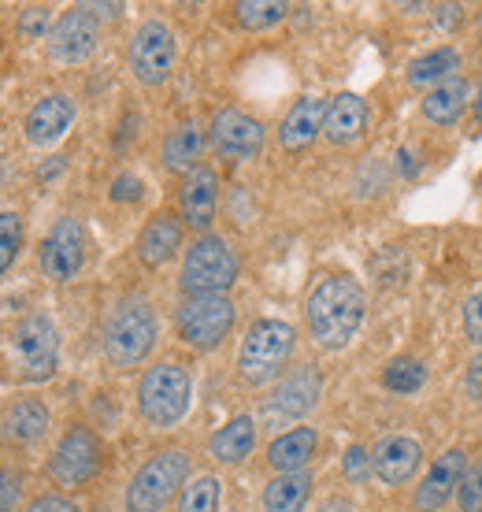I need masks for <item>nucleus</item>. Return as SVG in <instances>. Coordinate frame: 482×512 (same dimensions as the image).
<instances>
[{"label": "nucleus", "mask_w": 482, "mask_h": 512, "mask_svg": "<svg viewBox=\"0 0 482 512\" xmlns=\"http://www.w3.org/2000/svg\"><path fill=\"white\" fill-rule=\"evenodd\" d=\"M0 372L19 386H41L60 372V327L49 312H26L4 331Z\"/></svg>", "instance_id": "2"}, {"label": "nucleus", "mask_w": 482, "mask_h": 512, "mask_svg": "<svg viewBox=\"0 0 482 512\" xmlns=\"http://www.w3.org/2000/svg\"><path fill=\"white\" fill-rule=\"evenodd\" d=\"M464 338L482 349V286L471 290L468 301H464Z\"/></svg>", "instance_id": "36"}, {"label": "nucleus", "mask_w": 482, "mask_h": 512, "mask_svg": "<svg viewBox=\"0 0 482 512\" xmlns=\"http://www.w3.org/2000/svg\"><path fill=\"white\" fill-rule=\"evenodd\" d=\"M104 468V438L89 427V423H71L64 427V435L56 438L49 461H45V475L60 494L89 487Z\"/></svg>", "instance_id": "8"}, {"label": "nucleus", "mask_w": 482, "mask_h": 512, "mask_svg": "<svg viewBox=\"0 0 482 512\" xmlns=\"http://www.w3.org/2000/svg\"><path fill=\"white\" fill-rule=\"evenodd\" d=\"M193 479V457L186 446L156 449L123 490V512H164L175 505L182 487Z\"/></svg>", "instance_id": "5"}, {"label": "nucleus", "mask_w": 482, "mask_h": 512, "mask_svg": "<svg viewBox=\"0 0 482 512\" xmlns=\"http://www.w3.org/2000/svg\"><path fill=\"white\" fill-rule=\"evenodd\" d=\"M468 449H445L442 457H434V464L423 472L416 487V498H412V509L416 512H442L449 501H457V490L468 475Z\"/></svg>", "instance_id": "16"}, {"label": "nucleus", "mask_w": 482, "mask_h": 512, "mask_svg": "<svg viewBox=\"0 0 482 512\" xmlns=\"http://www.w3.org/2000/svg\"><path fill=\"white\" fill-rule=\"evenodd\" d=\"M342 475L349 483H364L371 475V449L364 446H349L342 457Z\"/></svg>", "instance_id": "37"}, {"label": "nucleus", "mask_w": 482, "mask_h": 512, "mask_svg": "<svg viewBox=\"0 0 482 512\" xmlns=\"http://www.w3.org/2000/svg\"><path fill=\"white\" fill-rule=\"evenodd\" d=\"M23 512H82L75 505V498L71 494H60V490H45V494H38V498L26 501Z\"/></svg>", "instance_id": "38"}, {"label": "nucleus", "mask_w": 482, "mask_h": 512, "mask_svg": "<svg viewBox=\"0 0 482 512\" xmlns=\"http://www.w3.org/2000/svg\"><path fill=\"white\" fill-rule=\"evenodd\" d=\"M256 442H260V420L249 416V412H238L223 427L212 431V438H208V457L216 464H223V468H238V464H245L256 453Z\"/></svg>", "instance_id": "21"}, {"label": "nucleus", "mask_w": 482, "mask_h": 512, "mask_svg": "<svg viewBox=\"0 0 482 512\" xmlns=\"http://www.w3.org/2000/svg\"><path fill=\"white\" fill-rule=\"evenodd\" d=\"M364 316H368V294L353 275H327L308 290L305 327L323 353H342L345 346H353Z\"/></svg>", "instance_id": "1"}, {"label": "nucleus", "mask_w": 482, "mask_h": 512, "mask_svg": "<svg viewBox=\"0 0 482 512\" xmlns=\"http://www.w3.org/2000/svg\"><path fill=\"white\" fill-rule=\"evenodd\" d=\"M464 390H468L471 401H482V353L468 364V372H464Z\"/></svg>", "instance_id": "40"}, {"label": "nucleus", "mask_w": 482, "mask_h": 512, "mask_svg": "<svg viewBox=\"0 0 482 512\" xmlns=\"http://www.w3.org/2000/svg\"><path fill=\"white\" fill-rule=\"evenodd\" d=\"M52 427V409L41 401V397H12L4 412H0V438L15 449H30L38 446L41 438L49 435Z\"/></svg>", "instance_id": "20"}, {"label": "nucleus", "mask_w": 482, "mask_h": 512, "mask_svg": "<svg viewBox=\"0 0 482 512\" xmlns=\"http://www.w3.org/2000/svg\"><path fill=\"white\" fill-rule=\"evenodd\" d=\"M460 52L453 49V45H438V49L423 52V56H416L412 64H408V86L412 90H423L431 93L434 86H442V82H449V78H457L460 71Z\"/></svg>", "instance_id": "28"}, {"label": "nucleus", "mask_w": 482, "mask_h": 512, "mask_svg": "<svg viewBox=\"0 0 482 512\" xmlns=\"http://www.w3.org/2000/svg\"><path fill=\"white\" fill-rule=\"evenodd\" d=\"M26 245V219L12 208L0 212V279L15 268V260Z\"/></svg>", "instance_id": "30"}, {"label": "nucleus", "mask_w": 482, "mask_h": 512, "mask_svg": "<svg viewBox=\"0 0 482 512\" xmlns=\"http://www.w3.org/2000/svg\"><path fill=\"white\" fill-rule=\"evenodd\" d=\"M178 64V38L175 30L164 23V19H145V23L130 34L127 45V67L130 75L138 78L141 86H164L167 78L175 75Z\"/></svg>", "instance_id": "11"}, {"label": "nucleus", "mask_w": 482, "mask_h": 512, "mask_svg": "<svg viewBox=\"0 0 482 512\" xmlns=\"http://www.w3.org/2000/svg\"><path fill=\"white\" fill-rule=\"evenodd\" d=\"M204 149H208V130H201L197 123H182L160 145V164L171 175H190L193 167H201Z\"/></svg>", "instance_id": "25"}, {"label": "nucleus", "mask_w": 482, "mask_h": 512, "mask_svg": "<svg viewBox=\"0 0 482 512\" xmlns=\"http://www.w3.org/2000/svg\"><path fill=\"white\" fill-rule=\"evenodd\" d=\"M267 130L264 123L241 108H219L212 123H208V145L219 160H230V164H245V160H256L264 153Z\"/></svg>", "instance_id": "13"}, {"label": "nucleus", "mask_w": 482, "mask_h": 512, "mask_svg": "<svg viewBox=\"0 0 482 512\" xmlns=\"http://www.w3.org/2000/svg\"><path fill=\"white\" fill-rule=\"evenodd\" d=\"M178 219L186 223V231L212 234V223H216L219 212V175L216 167H193L190 175H182V186H178Z\"/></svg>", "instance_id": "15"}, {"label": "nucleus", "mask_w": 482, "mask_h": 512, "mask_svg": "<svg viewBox=\"0 0 482 512\" xmlns=\"http://www.w3.org/2000/svg\"><path fill=\"white\" fill-rule=\"evenodd\" d=\"M101 49V23L78 4L71 12H64L52 23L49 38H45V52L52 64L64 67H82L89 64Z\"/></svg>", "instance_id": "14"}, {"label": "nucleus", "mask_w": 482, "mask_h": 512, "mask_svg": "<svg viewBox=\"0 0 482 512\" xmlns=\"http://www.w3.org/2000/svg\"><path fill=\"white\" fill-rule=\"evenodd\" d=\"M182 245H186V223L178 219V212L160 208V212H153V216L145 219L134 253H138L141 268L156 271V268H164V264H171V260L182 253Z\"/></svg>", "instance_id": "18"}, {"label": "nucleus", "mask_w": 482, "mask_h": 512, "mask_svg": "<svg viewBox=\"0 0 482 512\" xmlns=\"http://www.w3.org/2000/svg\"><path fill=\"white\" fill-rule=\"evenodd\" d=\"M319 397H323V372L316 364H301L271 386V394L264 397L260 405V416L256 420L267 423V427H297L308 412H316Z\"/></svg>", "instance_id": "10"}, {"label": "nucleus", "mask_w": 482, "mask_h": 512, "mask_svg": "<svg viewBox=\"0 0 482 512\" xmlns=\"http://www.w3.org/2000/svg\"><path fill=\"white\" fill-rule=\"evenodd\" d=\"M323 123H327V101L297 97L279 123V145L286 153H305L308 145H316V138H323Z\"/></svg>", "instance_id": "23"}, {"label": "nucleus", "mask_w": 482, "mask_h": 512, "mask_svg": "<svg viewBox=\"0 0 482 512\" xmlns=\"http://www.w3.org/2000/svg\"><path fill=\"white\" fill-rule=\"evenodd\" d=\"M156 342H160V320H156V308L145 294L119 297L108 308L101 327V353L108 360V368L134 372L153 357Z\"/></svg>", "instance_id": "3"}, {"label": "nucleus", "mask_w": 482, "mask_h": 512, "mask_svg": "<svg viewBox=\"0 0 482 512\" xmlns=\"http://www.w3.org/2000/svg\"><path fill=\"white\" fill-rule=\"evenodd\" d=\"M86 227H82V219L78 216H60L56 223L49 227V234L41 238V249H38V268L41 275L56 286H67V282H75L86 268Z\"/></svg>", "instance_id": "12"}, {"label": "nucleus", "mask_w": 482, "mask_h": 512, "mask_svg": "<svg viewBox=\"0 0 482 512\" xmlns=\"http://www.w3.org/2000/svg\"><path fill=\"white\" fill-rule=\"evenodd\" d=\"M238 323V305L230 294H204V297H182L175 308V334L178 342L193 353H212L234 334Z\"/></svg>", "instance_id": "9"}, {"label": "nucleus", "mask_w": 482, "mask_h": 512, "mask_svg": "<svg viewBox=\"0 0 482 512\" xmlns=\"http://www.w3.org/2000/svg\"><path fill=\"white\" fill-rule=\"evenodd\" d=\"M471 104V82L468 78H449L442 86H434L431 93H423V119L434 123V127H453L460 116H464V108Z\"/></svg>", "instance_id": "26"}, {"label": "nucleus", "mask_w": 482, "mask_h": 512, "mask_svg": "<svg viewBox=\"0 0 482 512\" xmlns=\"http://www.w3.org/2000/svg\"><path fill=\"white\" fill-rule=\"evenodd\" d=\"M0 472H4V468H0Z\"/></svg>", "instance_id": "44"}, {"label": "nucleus", "mask_w": 482, "mask_h": 512, "mask_svg": "<svg viewBox=\"0 0 482 512\" xmlns=\"http://www.w3.org/2000/svg\"><path fill=\"white\" fill-rule=\"evenodd\" d=\"M238 275H241L238 249L223 234H201L182 253L178 286H182V297L230 294V286L238 282Z\"/></svg>", "instance_id": "7"}, {"label": "nucleus", "mask_w": 482, "mask_h": 512, "mask_svg": "<svg viewBox=\"0 0 482 512\" xmlns=\"http://www.w3.org/2000/svg\"><path fill=\"white\" fill-rule=\"evenodd\" d=\"M286 15H290V4H282V0H241V4H234V19L245 30H267V26L282 23Z\"/></svg>", "instance_id": "31"}, {"label": "nucleus", "mask_w": 482, "mask_h": 512, "mask_svg": "<svg viewBox=\"0 0 482 512\" xmlns=\"http://www.w3.org/2000/svg\"><path fill=\"white\" fill-rule=\"evenodd\" d=\"M219 505H223V479L216 472H197L178 494L175 512H219Z\"/></svg>", "instance_id": "29"}, {"label": "nucleus", "mask_w": 482, "mask_h": 512, "mask_svg": "<svg viewBox=\"0 0 482 512\" xmlns=\"http://www.w3.org/2000/svg\"><path fill=\"white\" fill-rule=\"evenodd\" d=\"M471 112H475V119L482 123V82H479V90L471 93Z\"/></svg>", "instance_id": "43"}, {"label": "nucleus", "mask_w": 482, "mask_h": 512, "mask_svg": "<svg viewBox=\"0 0 482 512\" xmlns=\"http://www.w3.org/2000/svg\"><path fill=\"white\" fill-rule=\"evenodd\" d=\"M52 8H45V4H30V8H23V15H19V38L23 41H45L52 30Z\"/></svg>", "instance_id": "33"}, {"label": "nucleus", "mask_w": 482, "mask_h": 512, "mask_svg": "<svg viewBox=\"0 0 482 512\" xmlns=\"http://www.w3.org/2000/svg\"><path fill=\"white\" fill-rule=\"evenodd\" d=\"M423 383H427V368L412 357L390 360V364H386V372H382V386H386V390H394V394H416Z\"/></svg>", "instance_id": "32"}, {"label": "nucleus", "mask_w": 482, "mask_h": 512, "mask_svg": "<svg viewBox=\"0 0 482 512\" xmlns=\"http://www.w3.org/2000/svg\"><path fill=\"white\" fill-rule=\"evenodd\" d=\"M293 353H297V327L293 323L271 320V316L249 323V331L238 346V360H234L238 383L249 390L275 386L290 368Z\"/></svg>", "instance_id": "4"}, {"label": "nucleus", "mask_w": 482, "mask_h": 512, "mask_svg": "<svg viewBox=\"0 0 482 512\" xmlns=\"http://www.w3.org/2000/svg\"><path fill=\"white\" fill-rule=\"evenodd\" d=\"M319 453V431L308 427V423H297V427H286L279 435L267 442V468L275 475H290V472H308V464L316 461Z\"/></svg>", "instance_id": "22"}, {"label": "nucleus", "mask_w": 482, "mask_h": 512, "mask_svg": "<svg viewBox=\"0 0 482 512\" xmlns=\"http://www.w3.org/2000/svg\"><path fill=\"white\" fill-rule=\"evenodd\" d=\"M193 375L178 360H156L138 379V416L153 431H171L190 416Z\"/></svg>", "instance_id": "6"}, {"label": "nucleus", "mask_w": 482, "mask_h": 512, "mask_svg": "<svg viewBox=\"0 0 482 512\" xmlns=\"http://www.w3.org/2000/svg\"><path fill=\"white\" fill-rule=\"evenodd\" d=\"M316 512H353V501H349V498H338V494H334V498L323 501V505H319Z\"/></svg>", "instance_id": "42"}, {"label": "nucleus", "mask_w": 482, "mask_h": 512, "mask_svg": "<svg viewBox=\"0 0 482 512\" xmlns=\"http://www.w3.org/2000/svg\"><path fill=\"white\" fill-rule=\"evenodd\" d=\"M423 468V446L412 435H386L371 449V475L382 487H405Z\"/></svg>", "instance_id": "19"}, {"label": "nucleus", "mask_w": 482, "mask_h": 512, "mask_svg": "<svg viewBox=\"0 0 482 512\" xmlns=\"http://www.w3.org/2000/svg\"><path fill=\"white\" fill-rule=\"evenodd\" d=\"M26 475L19 468H4L0 472V512H19L26 509Z\"/></svg>", "instance_id": "34"}, {"label": "nucleus", "mask_w": 482, "mask_h": 512, "mask_svg": "<svg viewBox=\"0 0 482 512\" xmlns=\"http://www.w3.org/2000/svg\"><path fill=\"white\" fill-rule=\"evenodd\" d=\"M457 505L460 512H482V464H471L464 483L457 490Z\"/></svg>", "instance_id": "35"}, {"label": "nucleus", "mask_w": 482, "mask_h": 512, "mask_svg": "<svg viewBox=\"0 0 482 512\" xmlns=\"http://www.w3.org/2000/svg\"><path fill=\"white\" fill-rule=\"evenodd\" d=\"M78 119V104L71 93H45L23 119V138L34 149H52L71 134Z\"/></svg>", "instance_id": "17"}, {"label": "nucleus", "mask_w": 482, "mask_h": 512, "mask_svg": "<svg viewBox=\"0 0 482 512\" xmlns=\"http://www.w3.org/2000/svg\"><path fill=\"white\" fill-rule=\"evenodd\" d=\"M141 193H145V186H141L138 175H130V171H123V175H115L112 182V197L115 205H127V201H141Z\"/></svg>", "instance_id": "39"}, {"label": "nucleus", "mask_w": 482, "mask_h": 512, "mask_svg": "<svg viewBox=\"0 0 482 512\" xmlns=\"http://www.w3.org/2000/svg\"><path fill=\"white\" fill-rule=\"evenodd\" d=\"M368 127V104L356 93H338L327 101V123H323V138L330 145H353L360 141Z\"/></svg>", "instance_id": "24"}, {"label": "nucleus", "mask_w": 482, "mask_h": 512, "mask_svg": "<svg viewBox=\"0 0 482 512\" xmlns=\"http://www.w3.org/2000/svg\"><path fill=\"white\" fill-rule=\"evenodd\" d=\"M97 23H104V19H119L123 15V4H82Z\"/></svg>", "instance_id": "41"}, {"label": "nucleus", "mask_w": 482, "mask_h": 512, "mask_svg": "<svg viewBox=\"0 0 482 512\" xmlns=\"http://www.w3.org/2000/svg\"><path fill=\"white\" fill-rule=\"evenodd\" d=\"M312 487H316L312 472L271 475L264 494H260V505H264V512H305L312 501Z\"/></svg>", "instance_id": "27"}]
</instances>
